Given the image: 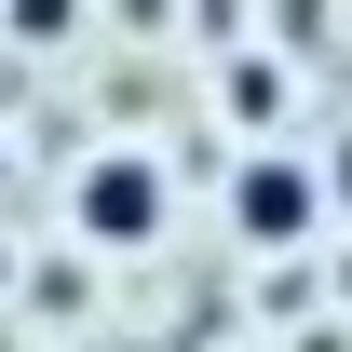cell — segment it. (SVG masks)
Returning <instances> with one entry per match:
<instances>
[{
	"mask_svg": "<svg viewBox=\"0 0 352 352\" xmlns=\"http://www.w3.org/2000/svg\"><path fill=\"white\" fill-rule=\"evenodd\" d=\"M0 28H14V41H28V54H54V41H68V28H82V0H0Z\"/></svg>",
	"mask_w": 352,
	"mask_h": 352,
	"instance_id": "obj_3",
	"label": "cell"
},
{
	"mask_svg": "<svg viewBox=\"0 0 352 352\" xmlns=\"http://www.w3.org/2000/svg\"><path fill=\"white\" fill-rule=\"evenodd\" d=\"M325 217H339V204H325V163H311V149H285V135H258V149L217 176V230L244 244V258H311V244H325Z\"/></svg>",
	"mask_w": 352,
	"mask_h": 352,
	"instance_id": "obj_1",
	"label": "cell"
},
{
	"mask_svg": "<svg viewBox=\"0 0 352 352\" xmlns=\"http://www.w3.org/2000/svg\"><path fill=\"white\" fill-rule=\"evenodd\" d=\"M0 285H14V244H0Z\"/></svg>",
	"mask_w": 352,
	"mask_h": 352,
	"instance_id": "obj_5",
	"label": "cell"
},
{
	"mask_svg": "<svg viewBox=\"0 0 352 352\" xmlns=\"http://www.w3.org/2000/svg\"><path fill=\"white\" fill-rule=\"evenodd\" d=\"M325 163V204H352V122H339V149H311Z\"/></svg>",
	"mask_w": 352,
	"mask_h": 352,
	"instance_id": "obj_4",
	"label": "cell"
},
{
	"mask_svg": "<svg viewBox=\"0 0 352 352\" xmlns=\"http://www.w3.org/2000/svg\"><path fill=\"white\" fill-rule=\"evenodd\" d=\"M163 217H176L163 149L109 135V149H82V163H68V244H82V258H149V244H163Z\"/></svg>",
	"mask_w": 352,
	"mask_h": 352,
	"instance_id": "obj_2",
	"label": "cell"
}]
</instances>
